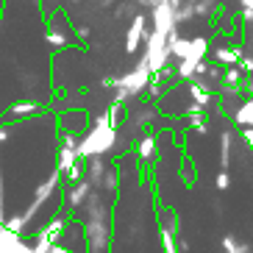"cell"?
Instances as JSON below:
<instances>
[{"label":"cell","instance_id":"obj_1","mask_svg":"<svg viewBox=\"0 0 253 253\" xmlns=\"http://www.w3.org/2000/svg\"><path fill=\"white\" fill-rule=\"evenodd\" d=\"M142 28H145V20H142V17H136L134 25H131V31H128V50H136V45H139L142 34H145Z\"/></svg>","mask_w":253,"mask_h":253},{"label":"cell","instance_id":"obj_3","mask_svg":"<svg viewBox=\"0 0 253 253\" xmlns=\"http://www.w3.org/2000/svg\"><path fill=\"white\" fill-rule=\"evenodd\" d=\"M217 59L220 61H237L239 53L234 50V47H220V50H217Z\"/></svg>","mask_w":253,"mask_h":253},{"label":"cell","instance_id":"obj_6","mask_svg":"<svg viewBox=\"0 0 253 253\" xmlns=\"http://www.w3.org/2000/svg\"><path fill=\"white\" fill-rule=\"evenodd\" d=\"M217 184H220V186L225 189V186H228V175H220V178H217Z\"/></svg>","mask_w":253,"mask_h":253},{"label":"cell","instance_id":"obj_5","mask_svg":"<svg viewBox=\"0 0 253 253\" xmlns=\"http://www.w3.org/2000/svg\"><path fill=\"white\" fill-rule=\"evenodd\" d=\"M245 139H248V145L253 148V128H248V131H245Z\"/></svg>","mask_w":253,"mask_h":253},{"label":"cell","instance_id":"obj_2","mask_svg":"<svg viewBox=\"0 0 253 253\" xmlns=\"http://www.w3.org/2000/svg\"><path fill=\"white\" fill-rule=\"evenodd\" d=\"M237 123H242V126H253V100H248V103L237 112Z\"/></svg>","mask_w":253,"mask_h":253},{"label":"cell","instance_id":"obj_4","mask_svg":"<svg viewBox=\"0 0 253 253\" xmlns=\"http://www.w3.org/2000/svg\"><path fill=\"white\" fill-rule=\"evenodd\" d=\"M139 153H142L145 159H148L150 153H153V139H142V145H139Z\"/></svg>","mask_w":253,"mask_h":253}]
</instances>
